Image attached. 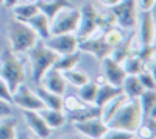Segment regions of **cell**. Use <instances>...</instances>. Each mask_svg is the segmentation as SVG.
Masks as SVG:
<instances>
[{
	"label": "cell",
	"instance_id": "1",
	"mask_svg": "<svg viewBox=\"0 0 156 139\" xmlns=\"http://www.w3.org/2000/svg\"><path fill=\"white\" fill-rule=\"evenodd\" d=\"M142 119H144V114H142L139 100L126 98L125 103L119 108V111L112 116V119L106 125L108 128H117V130L134 133L142 123Z\"/></svg>",
	"mask_w": 156,
	"mask_h": 139
},
{
	"label": "cell",
	"instance_id": "2",
	"mask_svg": "<svg viewBox=\"0 0 156 139\" xmlns=\"http://www.w3.org/2000/svg\"><path fill=\"white\" fill-rule=\"evenodd\" d=\"M0 77H2L9 89L14 92L20 84L25 83L27 78V72H25V66L23 61L19 58L17 53L11 52V50L5 48L2 55H0Z\"/></svg>",
	"mask_w": 156,
	"mask_h": 139
},
{
	"label": "cell",
	"instance_id": "3",
	"mask_svg": "<svg viewBox=\"0 0 156 139\" xmlns=\"http://www.w3.org/2000/svg\"><path fill=\"white\" fill-rule=\"evenodd\" d=\"M28 61H30V69H31V78L36 84L41 83L42 77L48 69L53 67V64L58 59V55L50 50L44 41H37L28 52Z\"/></svg>",
	"mask_w": 156,
	"mask_h": 139
},
{
	"label": "cell",
	"instance_id": "4",
	"mask_svg": "<svg viewBox=\"0 0 156 139\" xmlns=\"http://www.w3.org/2000/svg\"><path fill=\"white\" fill-rule=\"evenodd\" d=\"M6 36L9 42V50L17 55L27 53L28 50L39 41L37 34L22 20H11L6 27Z\"/></svg>",
	"mask_w": 156,
	"mask_h": 139
},
{
	"label": "cell",
	"instance_id": "5",
	"mask_svg": "<svg viewBox=\"0 0 156 139\" xmlns=\"http://www.w3.org/2000/svg\"><path fill=\"white\" fill-rule=\"evenodd\" d=\"M100 20H101V12L90 3L84 5L80 9V23H78V28L75 31L78 41H84L87 37L94 36L95 33H98V30H101Z\"/></svg>",
	"mask_w": 156,
	"mask_h": 139
},
{
	"label": "cell",
	"instance_id": "6",
	"mask_svg": "<svg viewBox=\"0 0 156 139\" xmlns=\"http://www.w3.org/2000/svg\"><path fill=\"white\" fill-rule=\"evenodd\" d=\"M80 23V9L75 6L64 8L50 22V33L51 34H64V33H75Z\"/></svg>",
	"mask_w": 156,
	"mask_h": 139
},
{
	"label": "cell",
	"instance_id": "7",
	"mask_svg": "<svg viewBox=\"0 0 156 139\" xmlns=\"http://www.w3.org/2000/svg\"><path fill=\"white\" fill-rule=\"evenodd\" d=\"M111 14L115 20V25L125 30L136 28V22L139 16V9L136 6V0H122L115 6L111 8Z\"/></svg>",
	"mask_w": 156,
	"mask_h": 139
},
{
	"label": "cell",
	"instance_id": "8",
	"mask_svg": "<svg viewBox=\"0 0 156 139\" xmlns=\"http://www.w3.org/2000/svg\"><path fill=\"white\" fill-rule=\"evenodd\" d=\"M44 44L53 50V52L61 56V55H67V53H73L78 50V37L75 36V33H64V34H51L44 41Z\"/></svg>",
	"mask_w": 156,
	"mask_h": 139
},
{
	"label": "cell",
	"instance_id": "9",
	"mask_svg": "<svg viewBox=\"0 0 156 139\" xmlns=\"http://www.w3.org/2000/svg\"><path fill=\"white\" fill-rule=\"evenodd\" d=\"M12 103L17 105L19 108H22L23 111H41L44 108L41 98L37 97L36 91H31L28 86L20 84L17 89L12 92Z\"/></svg>",
	"mask_w": 156,
	"mask_h": 139
},
{
	"label": "cell",
	"instance_id": "10",
	"mask_svg": "<svg viewBox=\"0 0 156 139\" xmlns=\"http://www.w3.org/2000/svg\"><path fill=\"white\" fill-rule=\"evenodd\" d=\"M136 28H137V37H139L140 45H153L154 44L153 11H139Z\"/></svg>",
	"mask_w": 156,
	"mask_h": 139
},
{
	"label": "cell",
	"instance_id": "11",
	"mask_svg": "<svg viewBox=\"0 0 156 139\" xmlns=\"http://www.w3.org/2000/svg\"><path fill=\"white\" fill-rule=\"evenodd\" d=\"M78 50H80V52H87L90 55H94L98 61H101L103 58L109 56L111 52H112V50L108 47V44L105 42L103 33L101 34L95 33L94 36L87 37V39L80 41V44H78Z\"/></svg>",
	"mask_w": 156,
	"mask_h": 139
},
{
	"label": "cell",
	"instance_id": "12",
	"mask_svg": "<svg viewBox=\"0 0 156 139\" xmlns=\"http://www.w3.org/2000/svg\"><path fill=\"white\" fill-rule=\"evenodd\" d=\"M73 127L78 134L84 136L86 139H101L106 133L108 125L101 120V117H94L81 122H73Z\"/></svg>",
	"mask_w": 156,
	"mask_h": 139
},
{
	"label": "cell",
	"instance_id": "13",
	"mask_svg": "<svg viewBox=\"0 0 156 139\" xmlns=\"http://www.w3.org/2000/svg\"><path fill=\"white\" fill-rule=\"evenodd\" d=\"M101 77L106 83L114 86H122L126 73L120 62L114 61L111 56H106L101 59Z\"/></svg>",
	"mask_w": 156,
	"mask_h": 139
},
{
	"label": "cell",
	"instance_id": "14",
	"mask_svg": "<svg viewBox=\"0 0 156 139\" xmlns=\"http://www.w3.org/2000/svg\"><path fill=\"white\" fill-rule=\"evenodd\" d=\"M39 84H41L42 87H45L47 91L55 92L58 95H64L66 91H67V81H66V78H64L62 72L55 69V67H51L45 72V75L42 77V80H41Z\"/></svg>",
	"mask_w": 156,
	"mask_h": 139
},
{
	"label": "cell",
	"instance_id": "15",
	"mask_svg": "<svg viewBox=\"0 0 156 139\" xmlns=\"http://www.w3.org/2000/svg\"><path fill=\"white\" fill-rule=\"evenodd\" d=\"M23 120H25V123H27L28 130L33 134H36L37 137L47 139L50 136L51 130L47 127V123L42 119V116L39 114V111H27L25 109L23 111Z\"/></svg>",
	"mask_w": 156,
	"mask_h": 139
},
{
	"label": "cell",
	"instance_id": "16",
	"mask_svg": "<svg viewBox=\"0 0 156 139\" xmlns=\"http://www.w3.org/2000/svg\"><path fill=\"white\" fill-rule=\"evenodd\" d=\"M36 5H37L39 11H41L50 22L64 8L73 6L69 0H36Z\"/></svg>",
	"mask_w": 156,
	"mask_h": 139
},
{
	"label": "cell",
	"instance_id": "17",
	"mask_svg": "<svg viewBox=\"0 0 156 139\" xmlns=\"http://www.w3.org/2000/svg\"><path fill=\"white\" fill-rule=\"evenodd\" d=\"M23 22L37 34V37L41 41H45L48 36H51V33H50V20L42 14L41 11H39L37 14H34L33 17L23 20Z\"/></svg>",
	"mask_w": 156,
	"mask_h": 139
},
{
	"label": "cell",
	"instance_id": "18",
	"mask_svg": "<svg viewBox=\"0 0 156 139\" xmlns=\"http://www.w3.org/2000/svg\"><path fill=\"white\" fill-rule=\"evenodd\" d=\"M119 95H122V87H120V86H114V84H109V83H106V81L98 83L97 97H95V105L101 108L105 103H108L109 100L119 97Z\"/></svg>",
	"mask_w": 156,
	"mask_h": 139
},
{
	"label": "cell",
	"instance_id": "19",
	"mask_svg": "<svg viewBox=\"0 0 156 139\" xmlns=\"http://www.w3.org/2000/svg\"><path fill=\"white\" fill-rule=\"evenodd\" d=\"M39 114L42 116V119L45 120L47 127L50 130H58L67 122V116H66V112H64L62 109L42 108L41 111H39Z\"/></svg>",
	"mask_w": 156,
	"mask_h": 139
},
{
	"label": "cell",
	"instance_id": "20",
	"mask_svg": "<svg viewBox=\"0 0 156 139\" xmlns=\"http://www.w3.org/2000/svg\"><path fill=\"white\" fill-rule=\"evenodd\" d=\"M122 94L126 98H139V95L144 92V86L140 84L137 75H126L122 83Z\"/></svg>",
	"mask_w": 156,
	"mask_h": 139
},
{
	"label": "cell",
	"instance_id": "21",
	"mask_svg": "<svg viewBox=\"0 0 156 139\" xmlns=\"http://www.w3.org/2000/svg\"><path fill=\"white\" fill-rule=\"evenodd\" d=\"M36 94L41 98L44 108H51V109H62V95H58L55 92L47 91L45 87L39 84L36 87Z\"/></svg>",
	"mask_w": 156,
	"mask_h": 139
},
{
	"label": "cell",
	"instance_id": "22",
	"mask_svg": "<svg viewBox=\"0 0 156 139\" xmlns=\"http://www.w3.org/2000/svg\"><path fill=\"white\" fill-rule=\"evenodd\" d=\"M139 105L144 117L156 116V89H145L139 95Z\"/></svg>",
	"mask_w": 156,
	"mask_h": 139
},
{
	"label": "cell",
	"instance_id": "23",
	"mask_svg": "<svg viewBox=\"0 0 156 139\" xmlns=\"http://www.w3.org/2000/svg\"><path fill=\"white\" fill-rule=\"evenodd\" d=\"M80 61H81V52H80V50H76V52H73V53H67V55L58 56V59L53 64V67L61 70V72H66V70L78 67Z\"/></svg>",
	"mask_w": 156,
	"mask_h": 139
},
{
	"label": "cell",
	"instance_id": "24",
	"mask_svg": "<svg viewBox=\"0 0 156 139\" xmlns=\"http://www.w3.org/2000/svg\"><path fill=\"white\" fill-rule=\"evenodd\" d=\"M101 114V108L97 105H84L81 109H78L75 112H70L69 119L72 122H81V120H87V119H94V117H100Z\"/></svg>",
	"mask_w": 156,
	"mask_h": 139
},
{
	"label": "cell",
	"instance_id": "25",
	"mask_svg": "<svg viewBox=\"0 0 156 139\" xmlns=\"http://www.w3.org/2000/svg\"><path fill=\"white\" fill-rule=\"evenodd\" d=\"M125 100H126V97L122 94V95H119V97H115V98H112V100H109L108 103H105L101 106V114H100V117H101V120L105 122V123H108L111 119H112V116L115 114L117 111H119V108L125 103Z\"/></svg>",
	"mask_w": 156,
	"mask_h": 139
},
{
	"label": "cell",
	"instance_id": "26",
	"mask_svg": "<svg viewBox=\"0 0 156 139\" xmlns=\"http://www.w3.org/2000/svg\"><path fill=\"white\" fill-rule=\"evenodd\" d=\"M17 120L11 116L0 117V139H16Z\"/></svg>",
	"mask_w": 156,
	"mask_h": 139
},
{
	"label": "cell",
	"instance_id": "27",
	"mask_svg": "<svg viewBox=\"0 0 156 139\" xmlns=\"http://www.w3.org/2000/svg\"><path fill=\"white\" fill-rule=\"evenodd\" d=\"M97 89L98 83L97 81H87L83 86L78 87V97L81 98V102L86 105H95V97H97Z\"/></svg>",
	"mask_w": 156,
	"mask_h": 139
},
{
	"label": "cell",
	"instance_id": "28",
	"mask_svg": "<svg viewBox=\"0 0 156 139\" xmlns=\"http://www.w3.org/2000/svg\"><path fill=\"white\" fill-rule=\"evenodd\" d=\"M12 12H14V19L17 20H27L30 17H33L34 14L39 12V8L36 5V2H27V3H17L14 8H12Z\"/></svg>",
	"mask_w": 156,
	"mask_h": 139
},
{
	"label": "cell",
	"instance_id": "29",
	"mask_svg": "<svg viewBox=\"0 0 156 139\" xmlns=\"http://www.w3.org/2000/svg\"><path fill=\"white\" fill-rule=\"evenodd\" d=\"M133 41L131 39H123L119 45H117L115 48H112V52H111V58L114 59V61H117V62H122L129 56V55H133Z\"/></svg>",
	"mask_w": 156,
	"mask_h": 139
},
{
	"label": "cell",
	"instance_id": "30",
	"mask_svg": "<svg viewBox=\"0 0 156 139\" xmlns=\"http://www.w3.org/2000/svg\"><path fill=\"white\" fill-rule=\"evenodd\" d=\"M122 67H123V70H125L126 75H137V73H140L142 70L147 67V64H145V62L142 61L139 56H136V55L133 53V55H129V56L122 62Z\"/></svg>",
	"mask_w": 156,
	"mask_h": 139
},
{
	"label": "cell",
	"instance_id": "31",
	"mask_svg": "<svg viewBox=\"0 0 156 139\" xmlns=\"http://www.w3.org/2000/svg\"><path fill=\"white\" fill-rule=\"evenodd\" d=\"M62 75H64V78H66L67 84H72L75 87H80V86H83L84 83L89 81V75L84 70H80L78 67L62 72Z\"/></svg>",
	"mask_w": 156,
	"mask_h": 139
},
{
	"label": "cell",
	"instance_id": "32",
	"mask_svg": "<svg viewBox=\"0 0 156 139\" xmlns=\"http://www.w3.org/2000/svg\"><path fill=\"white\" fill-rule=\"evenodd\" d=\"M103 37H105V42L108 44V47L112 50L125 39V34L117 25H114V27H109L103 31Z\"/></svg>",
	"mask_w": 156,
	"mask_h": 139
},
{
	"label": "cell",
	"instance_id": "33",
	"mask_svg": "<svg viewBox=\"0 0 156 139\" xmlns=\"http://www.w3.org/2000/svg\"><path fill=\"white\" fill-rule=\"evenodd\" d=\"M86 103L81 102L80 97H75V95H62V111L64 112H75L78 109H81Z\"/></svg>",
	"mask_w": 156,
	"mask_h": 139
},
{
	"label": "cell",
	"instance_id": "34",
	"mask_svg": "<svg viewBox=\"0 0 156 139\" xmlns=\"http://www.w3.org/2000/svg\"><path fill=\"white\" fill-rule=\"evenodd\" d=\"M137 78L140 84L144 86V89H156V80H154V73L151 69H144L140 73H137Z\"/></svg>",
	"mask_w": 156,
	"mask_h": 139
},
{
	"label": "cell",
	"instance_id": "35",
	"mask_svg": "<svg viewBox=\"0 0 156 139\" xmlns=\"http://www.w3.org/2000/svg\"><path fill=\"white\" fill-rule=\"evenodd\" d=\"M101 139H134V133L117 130V128H108Z\"/></svg>",
	"mask_w": 156,
	"mask_h": 139
},
{
	"label": "cell",
	"instance_id": "36",
	"mask_svg": "<svg viewBox=\"0 0 156 139\" xmlns=\"http://www.w3.org/2000/svg\"><path fill=\"white\" fill-rule=\"evenodd\" d=\"M154 134H156V130L147 127L145 123H140L139 128L134 131V136L139 139H154Z\"/></svg>",
	"mask_w": 156,
	"mask_h": 139
},
{
	"label": "cell",
	"instance_id": "37",
	"mask_svg": "<svg viewBox=\"0 0 156 139\" xmlns=\"http://www.w3.org/2000/svg\"><path fill=\"white\" fill-rule=\"evenodd\" d=\"M0 100H3L6 103H12V91L9 89L8 83L0 77Z\"/></svg>",
	"mask_w": 156,
	"mask_h": 139
},
{
	"label": "cell",
	"instance_id": "38",
	"mask_svg": "<svg viewBox=\"0 0 156 139\" xmlns=\"http://www.w3.org/2000/svg\"><path fill=\"white\" fill-rule=\"evenodd\" d=\"M156 0H136V6L139 11H153Z\"/></svg>",
	"mask_w": 156,
	"mask_h": 139
},
{
	"label": "cell",
	"instance_id": "39",
	"mask_svg": "<svg viewBox=\"0 0 156 139\" xmlns=\"http://www.w3.org/2000/svg\"><path fill=\"white\" fill-rule=\"evenodd\" d=\"M3 116H11V105L0 100V117H3Z\"/></svg>",
	"mask_w": 156,
	"mask_h": 139
},
{
	"label": "cell",
	"instance_id": "40",
	"mask_svg": "<svg viewBox=\"0 0 156 139\" xmlns=\"http://www.w3.org/2000/svg\"><path fill=\"white\" fill-rule=\"evenodd\" d=\"M16 139H41V137H37L36 134H33V133L28 130V131H22V133H19V131H17Z\"/></svg>",
	"mask_w": 156,
	"mask_h": 139
},
{
	"label": "cell",
	"instance_id": "41",
	"mask_svg": "<svg viewBox=\"0 0 156 139\" xmlns=\"http://www.w3.org/2000/svg\"><path fill=\"white\" fill-rule=\"evenodd\" d=\"M119 2H122V0H100V3L103 5V6H108V8H112V6H115Z\"/></svg>",
	"mask_w": 156,
	"mask_h": 139
},
{
	"label": "cell",
	"instance_id": "42",
	"mask_svg": "<svg viewBox=\"0 0 156 139\" xmlns=\"http://www.w3.org/2000/svg\"><path fill=\"white\" fill-rule=\"evenodd\" d=\"M2 3L8 8H14L17 3H19V0H2Z\"/></svg>",
	"mask_w": 156,
	"mask_h": 139
},
{
	"label": "cell",
	"instance_id": "43",
	"mask_svg": "<svg viewBox=\"0 0 156 139\" xmlns=\"http://www.w3.org/2000/svg\"><path fill=\"white\" fill-rule=\"evenodd\" d=\"M61 139H86V137L81 136V134H69V136H64Z\"/></svg>",
	"mask_w": 156,
	"mask_h": 139
},
{
	"label": "cell",
	"instance_id": "44",
	"mask_svg": "<svg viewBox=\"0 0 156 139\" xmlns=\"http://www.w3.org/2000/svg\"><path fill=\"white\" fill-rule=\"evenodd\" d=\"M27 2H36V0H19V3H27Z\"/></svg>",
	"mask_w": 156,
	"mask_h": 139
},
{
	"label": "cell",
	"instance_id": "45",
	"mask_svg": "<svg viewBox=\"0 0 156 139\" xmlns=\"http://www.w3.org/2000/svg\"><path fill=\"white\" fill-rule=\"evenodd\" d=\"M134 139H139V137H136V136H134Z\"/></svg>",
	"mask_w": 156,
	"mask_h": 139
}]
</instances>
